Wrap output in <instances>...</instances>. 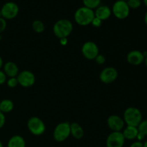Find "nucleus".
<instances>
[{"mask_svg":"<svg viewBox=\"0 0 147 147\" xmlns=\"http://www.w3.org/2000/svg\"><path fill=\"white\" fill-rule=\"evenodd\" d=\"M83 3L84 7L93 10L100 6V0H83Z\"/></svg>","mask_w":147,"mask_h":147,"instance_id":"21","label":"nucleus"},{"mask_svg":"<svg viewBox=\"0 0 147 147\" xmlns=\"http://www.w3.org/2000/svg\"><path fill=\"white\" fill-rule=\"evenodd\" d=\"M2 65H3V60H2V58L0 57V69L1 68Z\"/></svg>","mask_w":147,"mask_h":147,"instance_id":"33","label":"nucleus"},{"mask_svg":"<svg viewBox=\"0 0 147 147\" xmlns=\"http://www.w3.org/2000/svg\"><path fill=\"white\" fill-rule=\"evenodd\" d=\"M0 147H3V144H2V143H1V141H0Z\"/></svg>","mask_w":147,"mask_h":147,"instance_id":"37","label":"nucleus"},{"mask_svg":"<svg viewBox=\"0 0 147 147\" xmlns=\"http://www.w3.org/2000/svg\"><path fill=\"white\" fill-rule=\"evenodd\" d=\"M122 1H127L128 0H122Z\"/></svg>","mask_w":147,"mask_h":147,"instance_id":"40","label":"nucleus"},{"mask_svg":"<svg viewBox=\"0 0 147 147\" xmlns=\"http://www.w3.org/2000/svg\"><path fill=\"white\" fill-rule=\"evenodd\" d=\"M118 78V72L113 67H108L103 69L100 73V80L106 84L114 82Z\"/></svg>","mask_w":147,"mask_h":147,"instance_id":"11","label":"nucleus"},{"mask_svg":"<svg viewBox=\"0 0 147 147\" xmlns=\"http://www.w3.org/2000/svg\"><path fill=\"white\" fill-rule=\"evenodd\" d=\"M127 61L129 64L133 65H139L145 60L144 53L139 50H132L127 55Z\"/></svg>","mask_w":147,"mask_h":147,"instance_id":"13","label":"nucleus"},{"mask_svg":"<svg viewBox=\"0 0 147 147\" xmlns=\"http://www.w3.org/2000/svg\"><path fill=\"white\" fill-rule=\"evenodd\" d=\"M127 4L129 7V8L134 9H138L139 7H140V6L142 5V1L141 0H128Z\"/></svg>","mask_w":147,"mask_h":147,"instance_id":"23","label":"nucleus"},{"mask_svg":"<svg viewBox=\"0 0 147 147\" xmlns=\"http://www.w3.org/2000/svg\"><path fill=\"white\" fill-rule=\"evenodd\" d=\"M0 17H1V11H0Z\"/></svg>","mask_w":147,"mask_h":147,"instance_id":"39","label":"nucleus"},{"mask_svg":"<svg viewBox=\"0 0 147 147\" xmlns=\"http://www.w3.org/2000/svg\"><path fill=\"white\" fill-rule=\"evenodd\" d=\"M73 26L71 22L68 20L63 19L56 22L53 26V32L59 39L66 38L71 34Z\"/></svg>","mask_w":147,"mask_h":147,"instance_id":"2","label":"nucleus"},{"mask_svg":"<svg viewBox=\"0 0 147 147\" xmlns=\"http://www.w3.org/2000/svg\"><path fill=\"white\" fill-rule=\"evenodd\" d=\"M144 61H145V64H146V66L147 67V55L146 56V57H145Z\"/></svg>","mask_w":147,"mask_h":147,"instance_id":"36","label":"nucleus"},{"mask_svg":"<svg viewBox=\"0 0 147 147\" xmlns=\"http://www.w3.org/2000/svg\"><path fill=\"white\" fill-rule=\"evenodd\" d=\"M123 121L127 126L137 127L142 121V112L137 108H128L123 113Z\"/></svg>","mask_w":147,"mask_h":147,"instance_id":"3","label":"nucleus"},{"mask_svg":"<svg viewBox=\"0 0 147 147\" xmlns=\"http://www.w3.org/2000/svg\"><path fill=\"white\" fill-rule=\"evenodd\" d=\"M138 131H139V134L136 139L142 142L144 137L147 136V119L146 120H142V122L139 124L137 126Z\"/></svg>","mask_w":147,"mask_h":147,"instance_id":"19","label":"nucleus"},{"mask_svg":"<svg viewBox=\"0 0 147 147\" xmlns=\"http://www.w3.org/2000/svg\"><path fill=\"white\" fill-rule=\"evenodd\" d=\"M144 22L147 27V11H146V13H145V15H144Z\"/></svg>","mask_w":147,"mask_h":147,"instance_id":"32","label":"nucleus"},{"mask_svg":"<svg viewBox=\"0 0 147 147\" xmlns=\"http://www.w3.org/2000/svg\"><path fill=\"white\" fill-rule=\"evenodd\" d=\"M98 47L93 42H86L82 47V53L86 58L94 60L98 55Z\"/></svg>","mask_w":147,"mask_h":147,"instance_id":"8","label":"nucleus"},{"mask_svg":"<svg viewBox=\"0 0 147 147\" xmlns=\"http://www.w3.org/2000/svg\"><path fill=\"white\" fill-rule=\"evenodd\" d=\"M18 81H17V78H10L7 81V85L10 88H14L18 85Z\"/></svg>","mask_w":147,"mask_h":147,"instance_id":"24","label":"nucleus"},{"mask_svg":"<svg viewBox=\"0 0 147 147\" xmlns=\"http://www.w3.org/2000/svg\"><path fill=\"white\" fill-rule=\"evenodd\" d=\"M27 127L30 131L35 136L42 135L45 131V125L44 122L38 117L30 118L27 122Z\"/></svg>","mask_w":147,"mask_h":147,"instance_id":"6","label":"nucleus"},{"mask_svg":"<svg viewBox=\"0 0 147 147\" xmlns=\"http://www.w3.org/2000/svg\"><path fill=\"white\" fill-rule=\"evenodd\" d=\"M17 81L20 85L24 88L31 87L34 84L35 77L32 72L29 70H24L17 75Z\"/></svg>","mask_w":147,"mask_h":147,"instance_id":"10","label":"nucleus"},{"mask_svg":"<svg viewBox=\"0 0 147 147\" xmlns=\"http://www.w3.org/2000/svg\"><path fill=\"white\" fill-rule=\"evenodd\" d=\"M0 11L3 18L5 20H11L18 14L19 7L14 1H8L2 6Z\"/></svg>","mask_w":147,"mask_h":147,"instance_id":"7","label":"nucleus"},{"mask_svg":"<svg viewBox=\"0 0 147 147\" xmlns=\"http://www.w3.org/2000/svg\"><path fill=\"white\" fill-rule=\"evenodd\" d=\"M4 73L10 78H16L19 74V68L13 62H7L4 66Z\"/></svg>","mask_w":147,"mask_h":147,"instance_id":"15","label":"nucleus"},{"mask_svg":"<svg viewBox=\"0 0 147 147\" xmlns=\"http://www.w3.org/2000/svg\"><path fill=\"white\" fill-rule=\"evenodd\" d=\"M122 134H123L125 139L134 140V139L137 138L139 131H138L137 127L131 126H127L126 127V129L123 130V131L122 132Z\"/></svg>","mask_w":147,"mask_h":147,"instance_id":"16","label":"nucleus"},{"mask_svg":"<svg viewBox=\"0 0 147 147\" xmlns=\"http://www.w3.org/2000/svg\"><path fill=\"white\" fill-rule=\"evenodd\" d=\"M6 79H7V76L4 72L0 70V85L4 84L6 81Z\"/></svg>","mask_w":147,"mask_h":147,"instance_id":"28","label":"nucleus"},{"mask_svg":"<svg viewBox=\"0 0 147 147\" xmlns=\"http://www.w3.org/2000/svg\"><path fill=\"white\" fill-rule=\"evenodd\" d=\"M70 135V124L67 122H63L56 126L53 132V138L56 142H62Z\"/></svg>","mask_w":147,"mask_h":147,"instance_id":"5","label":"nucleus"},{"mask_svg":"<svg viewBox=\"0 0 147 147\" xmlns=\"http://www.w3.org/2000/svg\"><path fill=\"white\" fill-rule=\"evenodd\" d=\"M6 27H7V22H6V20L3 18V17H0V34L2 32L4 31Z\"/></svg>","mask_w":147,"mask_h":147,"instance_id":"25","label":"nucleus"},{"mask_svg":"<svg viewBox=\"0 0 147 147\" xmlns=\"http://www.w3.org/2000/svg\"><path fill=\"white\" fill-rule=\"evenodd\" d=\"M108 126L113 131H121L124 127L125 122L122 118L117 115H112L107 120Z\"/></svg>","mask_w":147,"mask_h":147,"instance_id":"12","label":"nucleus"},{"mask_svg":"<svg viewBox=\"0 0 147 147\" xmlns=\"http://www.w3.org/2000/svg\"><path fill=\"white\" fill-rule=\"evenodd\" d=\"M143 2L145 4V6L147 7V0H143Z\"/></svg>","mask_w":147,"mask_h":147,"instance_id":"34","label":"nucleus"},{"mask_svg":"<svg viewBox=\"0 0 147 147\" xmlns=\"http://www.w3.org/2000/svg\"><path fill=\"white\" fill-rule=\"evenodd\" d=\"M130 147H144V145L142 142L137 141V142H135L134 143H132Z\"/></svg>","mask_w":147,"mask_h":147,"instance_id":"30","label":"nucleus"},{"mask_svg":"<svg viewBox=\"0 0 147 147\" xmlns=\"http://www.w3.org/2000/svg\"><path fill=\"white\" fill-rule=\"evenodd\" d=\"M14 108V103L9 99H4L0 102V111L4 113H9Z\"/></svg>","mask_w":147,"mask_h":147,"instance_id":"20","label":"nucleus"},{"mask_svg":"<svg viewBox=\"0 0 147 147\" xmlns=\"http://www.w3.org/2000/svg\"><path fill=\"white\" fill-rule=\"evenodd\" d=\"M91 24H93V26H94V27H98L101 25L102 21L100 20H99L98 18H97V17H95L94 19L93 20V21H92Z\"/></svg>","mask_w":147,"mask_h":147,"instance_id":"27","label":"nucleus"},{"mask_svg":"<svg viewBox=\"0 0 147 147\" xmlns=\"http://www.w3.org/2000/svg\"><path fill=\"white\" fill-rule=\"evenodd\" d=\"M95 17L94 11L86 7L78 9L75 12V21L77 24L81 26H87L91 24Z\"/></svg>","mask_w":147,"mask_h":147,"instance_id":"1","label":"nucleus"},{"mask_svg":"<svg viewBox=\"0 0 147 147\" xmlns=\"http://www.w3.org/2000/svg\"><path fill=\"white\" fill-rule=\"evenodd\" d=\"M143 145H144V147H147V140L144 142V143H143Z\"/></svg>","mask_w":147,"mask_h":147,"instance_id":"35","label":"nucleus"},{"mask_svg":"<svg viewBox=\"0 0 147 147\" xmlns=\"http://www.w3.org/2000/svg\"><path fill=\"white\" fill-rule=\"evenodd\" d=\"M94 13L95 17L98 18L101 21H103L110 17V16L111 15L112 11L108 6L100 5L96 9Z\"/></svg>","mask_w":147,"mask_h":147,"instance_id":"14","label":"nucleus"},{"mask_svg":"<svg viewBox=\"0 0 147 147\" xmlns=\"http://www.w3.org/2000/svg\"><path fill=\"white\" fill-rule=\"evenodd\" d=\"M7 147H25V141L21 136L16 135L9 140Z\"/></svg>","mask_w":147,"mask_h":147,"instance_id":"18","label":"nucleus"},{"mask_svg":"<svg viewBox=\"0 0 147 147\" xmlns=\"http://www.w3.org/2000/svg\"><path fill=\"white\" fill-rule=\"evenodd\" d=\"M70 134L76 139H80L84 135V131L78 123H73L70 124Z\"/></svg>","mask_w":147,"mask_h":147,"instance_id":"17","label":"nucleus"},{"mask_svg":"<svg viewBox=\"0 0 147 147\" xmlns=\"http://www.w3.org/2000/svg\"><path fill=\"white\" fill-rule=\"evenodd\" d=\"M95 60H96V63L99 65L103 64V63H105V61H106V58H105V57L103 55H98L96 57Z\"/></svg>","mask_w":147,"mask_h":147,"instance_id":"26","label":"nucleus"},{"mask_svg":"<svg viewBox=\"0 0 147 147\" xmlns=\"http://www.w3.org/2000/svg\"><path fill=\"white\" fill-rule=\"evenodd\" d=\"M111 11L116 18L119 20H124L129 17L130 8L126 1L118 0L113 4Z\"/></svg>","mask_w":147,"mask_h":147,"instance_id":"4","label":"nucleus"},{"mask_svg":"<svg viewBox=\"0 0 147 147\" xmlns=\"http://www.w3.org/2000/svg\"><path fill=\"white\" fill-rule=\"evenodd\" d=\"M32 28L36 32L41 33L45 30V24L40 20H35L32 23Z\"/></svg>","mask_w":147,"mask_h":147,"instance_id":"22","label":"nucleus"},{"mask_svg":"<svg viewBox=\"0 0 147 147\" xmlns=\"http://www.w3.org/2000/svg\"><path fill=\"white\" fill-rule=\"evenodd\" d=\"M6 118L4 116V113L1 111H0V129L2 128L4 126V123H5Z\"/></svg>","mask_w":147,"mask_h":147,"instance_id":"29","label":"nucleus"},{"mask_svg":"<svg viewBox=\"0 0 147 147\" xmlns=\"http://www.w3.org/2000/svg\"><path fill=\"white\" fill-rule=\"evenodd\" d=\"M125 143V138L121 131H113L106 139L107 147H123Z\"/></svg>","mask_w":147,"mask_h":147,"instance_id":"9","label":"nucleus"},{"mask_svg":"<svg viewBox=\"0 0 147 147\" xmlns=\"http://www.w3.org/2000/svg\"><path fill=\"white\" fill-rule=\"evenodd\" d=\"M1 38H2V37H1V34H0V40H1Z\"/></svg>","mask_w":147,"mask_h":147,"instance_id":"38","label":"nucleus"},{"mask_svg":"<svg viewBox=\"0 0 147 147\" xmlns=\"http://www.w3.org/2000/svg\"><path fill=\"white\" fill-rule=\"evenodd\" d=\"M67 42V40L66 38H63V39H60V43H61L63 45H65Z\"/></svg>","mask_w":147,"mask_h":147,"instance_id":"31","label":"nucleus"}]
</instances>
